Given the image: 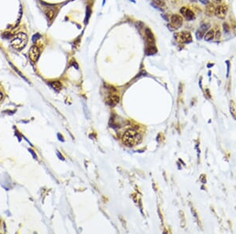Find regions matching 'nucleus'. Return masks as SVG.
<instances>
[{
  "label": "nucleus",
  "mask_w": 236,
  "mask_h": 234,
  "mask_svg": "<svg viewBox=\"0 0 236 234\" xmlns=\"http://www.w3.org/2000/svg\"><path fill=\"white\" fill-rule=\"evenodd\" d=\"M141 140L139 133L134 129L128 130L122 136V141L128 147H133L138 144L141 142Z\"/></svg>",
  "instance_id": "obj_1"
},
{
  "label": "nucleus",
  "mask_w": 236,
  "mask_h": 234,
  "mask_svg": "<svg viewBox=\"0 0 236 234\" xmlns=\"http://www.w3.org/2000/svg\"><path fill=\"white\" fill-rule=\"evenodd\" d=\"M28 43V36L25 33L20 32L15 36L11 40V46L16 50H21Z\"/></svg>",
  "instance_id": "obj_2"
},
{
  "label": "nucleus",
  "mask_w": 236,
  "mask_h": 234,
  "mask_svg": "<svg viewBox=\"0 0 236 234\" xmlns=\"http://www.w3.org/2000/svg\"><path fill=\"white\" fill-rule=\"evenodd\" d=\"M40 48L38 47L32 46L29 50V56L30 60L32 61V62H37L39 57H40Z\"/></svg>",
  "instance_id": "obj_3"
},
{
  "label": "nucleus",
  "mask_w": 236,
  "mask_h": 234,
  "mask_svg": "<svg viewBox=\"0 0 236 234\" xmlns=\"http://www.w3.org/2000/svg\"><path fill=\"white\" fill-rule=\"evenodd\" d=\"M228 13V7L224 5H219L215 10V15L220 19H224Z\"/></svg>",
  "instance_id": "obj_4"
},
{
  "label": "nucleus",
  "mask_w": 236,
  "mask_h": 234,
  "mask_svg": "<svg viewBox=\"0 0 236 234\" xmlns=\"http://www.w3.org/2000/svg\"><path fill=\"white\" fill-rule=\"evenodd\" d=\"M209 27H210L209 24H202V25L199 27V29L197 30V32H196V37H197V39L198 40H201V39L204 37V36L208 32Z\"/></svg>",
  "instance_id": "obj_5"
},
{
  "label": "nucleus",
  "mask_w": 236,
  "mask_h": 234,
  "mask_svg": "<svg viewBox=\"0 0 236 234\" xmlns=\"http://www.w3.org/2000/svg\"><path fill=\"white\" fill-rule=\"evenodd\" d=\"M171 23H172V25L173 26L174 29H179L183 25V18L180 15L173 14L171 17Z\"/></svg>",
  "instance_id": "obj_6"
},
{
  "label": "nucleus",
  "mask_w": 236,
  "mask_h": 234,
  "mask_svg": "<svg viewBox=\"0 0 236 234\" xmlns=\"http://www.w3.org/2000/svg\"><path fill=\"white\" fill-rule=\"evenodd\" d=\"M179 40L182 43H190L192 41V36L189 32H183L179 34Z\"/></svg>",
  "instance_id": "obj_7"
},
{
  "label": "nucleus",
  "mask_w": 236,
  "mask_h": 234,
  "mask_svg": "<svg viewBox=\"0 0 236 234\" xmlns=\"http://www.w3.org/2000/svg\"><path fill=\"white\" fill-rule=\"evenodd\" d=\"M180 13L183 15L187 20H193L194 18V14L192 10L190 9H187V7H183L180 9Z\"/></svg>",
  "instance_id": "obj_8"
},
{
  "label": "nucleus",
  "mask_w": 236,
  "mask_h": 234,
  "mask_svg": "<svg viewBox=\"0 0 236 234\" xmlns=\"http://www.w3.org/2000/svg\"><path fill=\"white\" fill-rule=\"evenodd\" d=\"M146 38H147V43L149 45H153L155 43V39H154V36L151 32V30L150 29H146Z\"/></svg>",
  "instance_id": "obj_9"
},
{
  "label": "nucleus",
  "mask_w": 236,
  "mask_h": 234,
  "mask_svg": "<svg viewBox=\"0 0 236 234\" xmlns=\"http://www.w3.org/2000/svg\"><path fill=\"white\" fill-rule=\"evenodd\" d=\"M119 100H120L119 96L117 95H113L108 99V101L107 102H108V103L110 104V106H115L116 104H117L119 103Z\"/></svg>",
  "instance_id": "obj_10"
},
{
  "label": "nucleus",
  "mask_w": 236,
  "mask_h": 234,
  "mask_svg": "<svg viewBox=\"0 0 236 234\" xmlns=\"http://www.w3.org/2000/svg\"><path fill=\"white\" fill-rule=\"evenodd\" d=\"M215 10H216V8L214 7L213 4L209 3V4H207V6L205 8V13H206V14L208 16H213V14H215Z\"/></svg>",
  "instance_id": "obj_11"
},
{
  "label": "nucleus",
  "mask_w": 236,
  "mask_h": 234,
  "mask_svg": "<svg viewBox=\"0 0 236 234\" xmlns=\"http://www.w3.org/2000/svg\"><path fill=\"white\" fill-rule=\"evenodd\" d=\"M214 36H215V32H214V30H213V29H211V30H208V32H206L205 35L204 36L205 40V41L213 40Z\"/></svg>",
  "instance_id": "obj_12"
},
{
  "label": "nucleus",
  "mask_w": 236,
  "mask_h": 234,
  "mask_svg": "<svg viewBox=\"0 0 236 234\" xmlns=\"http://www.w3.org/2000/svg\"><path fill=\"white\" fill-rule=\"evenodd\" d=\"M152 4L155 7H157V8L160 9L164 8L166 6V5H165V3H164L163 0H153Z\"/></svg>",
  "instance_id": "obj_13"
},
{
  "label": "nucleus",
  "mask_w": 236,
  "mask_h": 234,
  "mask_svg": "<svg viewBox=\"0 0 236 234\" xmlns=\"http://www.w3.org/2000/svg\"><path fill=\"white\" fill-rule=\"evenodd\" d=\"M157 53V47L154 45H149L146 50V54L147 55H152Z\"/></svg>",
  "instance_id": "obj_14"
},
{
  "label": "nucleus",
  "mask_w": 236,
  "mask_h": 234,
  "mask_svg": "<svg viewBox=\"0 0 236 234\" xmlns=\"http://www.w3.org/2000/svg\"><path fill=\"white\" fill-rule=\"evenodd\" d=\"M50 86L54 88L55 90H57V91H59V90L61 89L62 88V85L61 84L59 81H53L50 83Z\"/></svg>",
  "instance_id": "obj_15"
},
{
  "label": "nucleus",
  "mask_w": 236,
  "mask_h": 234,
  "mask_svg": "<svg viewBox=\"0 0 236 234\" xmlns=\"http://www.w3.org/2000/svg\"><path fill=\"white\" fill-rule=\"evenodd\" d=\"M55 11L54 10H52V9H50V10L46 11V16H47L48 19H50V20H52V19L54 18V17H55Z\"/></svg>",
  "instance_id": "obj_16"
},
{
  "label": "nucleus",
  "mask_w": 236,
  "mask_h": 234,
  "mask_svg": "<svg viewBox=\"0 0 236 234\" xmlns=\"http://www.w3.org/2000/svg\"><path fill=\"white\" fill-rule=\"evenodd\" d=\"M223 27H224V30L225 31V32L228 33V32H230V28H229V26L228 25V24L224 23V25H223Z\"/></svg>",
  "instance_id": "obj_17"
},
{
  "label": "nucleus",
  "mask_w": 236,
  "mask_h": 234,
  "mask_svg": "<svg viewBox=\"0 0 236 234\" xmlns=\"http://www.w3.org/2000/svg\"><path fill=\"white\" fill-rule=\"evenodd\" d=\"M87 17H86V21L88 20V18H89L90 15H91V9L89 8V7H87Z\"/></svg>",
  "instance_id": "obj_18"
},
{
  "label": "nucleus",
  "mask_w": 236,
  "mask_h": 234,
  "mask_svg": "<svg viewBox=\"0 0 236 234\" xmlns=\"http://www.w3.org/2000/svg\"><path fill=\"white\" fill-rule=\"evenodd\" d=\"M216 39L218 40H220V30H217L216 31Z\"/></svg>",
  "instance_id": "obj_19"
},
{
  "label": "nucleus",
  "mask_w": 236,
  "mask_h": 234,
  "mask_svg": "<svg viewBox=\"0 0 236 234\" xmlns=\"http://www.w3.org/2000/svg\"><path fill=\"white\" fill-rule=\"evenodd\" d=\"M200 2H202L203 4H205V5H207V4H209V0H199Z\"/></svg>",
  "instance_id": "obj_20"
},
{
  "label": "nucleus",
  "mask_w": 236,
  "mask_h": 234,
  "mask_svg": "<svg viewBox=\"0 0 236 234\" xmlns=\"http://www.w3.org/2000/svg\"><path fill=\"white\" fill-rule=\"evenodd\" d=\"M213 1L214 2V3H220V2H221V0H213Z\"/></svg>",
  "instance_id": "obj_21"
},
{
  "label": "nucleus",
  "mask_w": 236,
  "mask_h": 234,
  "mask_svg": "<svg viewBox=\"0 0 236 234\" xmlns=\"http://www.w3.org/2000/svg\"><path fill=\"white\" fill-rule=\"evenodd\" d=\"M3 93H2V92H0V100H1L2 99H3Z\"/></svg>",
  "instance_id": "obj_22"
},
{
  "label": "nucleus",
  "mask_w": 236,
  "mask_h": 234,
  "mask_svg": "<svg viewBox=\"0 0 236 234\" xmlns=\"http://www.w3.org/2000/svg\"><path fill=\"white\" fill-rule=\"evenodd\" d=\"M163 1H164V0H163Z\"/></svg>",
  "instance_id": "obj_23"
}]
</instances>
